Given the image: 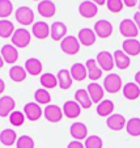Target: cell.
Returning a JSON list of instances; mask_svg holds the SVG:
<instances>
[{"label":"cell","mask_w":140,"mask_h":148,"mask_svg":"<svg viewBox=\"0 0 140 148\" xmlns=\"http://www.w3.org/2000/svg\"><path fill=\"white\" fill-rule=\"evenodd\" d=\"M31 42V34L29 30L24 28L16 29L12 36V45L16 46L17 49H25L30 45Z\"/></svg>","instance_id":"cell-1"},{"label":"cell","mask_w":140,"mask_h":148,"mask_svg":"<svg viewBox=\"0 0 140 148\" xmlns=\"http://www.w3.org/2000/svg\"><path fill=\"white\" fill-rule=\"evenodd\" d=\"M123 88V83H122V79L119 75L117 73H109L106 77L104 79V89L107 93H118L119 90Z\"/></svg>","instance_id":"cell-2"},{"label":"cell","mask_w":140,"mask_h":148,"mask_svg":"<svg viewBox=\"0 0 140 148\" xmlns=\"http://www.w3.org/2000/svg\"><path fill=\"white\" fill-rule=\"evenodd\" d=\"M80 46H81L80 41L73 36H67L60 41V49L67 55H76L80 51Z\"/></svg>","instance_id":"cell-3"},{"label":"cell","mask_w":140,"mask_h":148,"mask_svg":"<svg viewBox=\"0 0 140 148\" xmlns=\"http://www.w3.org/2000/svg\"><path fill=\"white\" fill-rule=\"evenodd\" d=\"M14 17H16V21L18 24L24 26H28L34 24V12L31 11V8L29 7H18L14 12Z\"/></svg>","instance_id":"cell-4"},{"label":"cell","mask_w":140,"mask_h":148,"mask_svg":"<svg viewBox=\"0 0 140 148\" xmlns=\"http://www.w3.org/2000/svg\"><path fill=\"white\" fill-rule=\"evenodd\" d=\"M119 32H121V34L124 38L128 39V38H136L140 30L136 26L134 20L124 18L123 21H121V24H119Z\"/></svg>","instance_id":"cell-5"},{"label":"cell","mask_w":140,"mask_h":148,"mask_svg":"<svg viewBox=\"0 0 140 148\" xmlns=\"http://www.w3.org/2000/svg\"><path fill=\"white\" fill-rule=\"evenodd\" d=\"M63 115H64L63 114V109L59 108L58 105H50V103H48L47 106L45 108V110H43V117L51 123L60 122Z\"/></svg>","instance_id":"cell-6"},{"label":"cell","mask_w":140,"mask_h":148,"mask_svg":"<svg viewBox=\"0 0 140 148\" xmlns=\"http://www.w3.org/2000/svg\"><path fill=\"white\" fill-rule=\"evenodd\" d=\"M96 60H97L98 66L101 67L102 71H111L113 68H114L115 63H114V55H113L111 53H109V51H101V53H98L97 58H96Z\"/></svg>","instance_id":"cell-7"},{"label":"cell","mask_w":140,"mask_h":148,"mask_svg":"<svg viewBox=\"0 0 140 148\" xmlns=\"http://www.w3.org/2000/svg\"><path fill=\"white\" fill-rule=\"evenodd\" d=\"M24 114L30 122H36L43 115V110L41 109L39 103L37 102H28L24 106Z\"/></svg>","instance_id":"cell-8"},{"label":"cell","mask_w":140,"mask_h":148,"mask_svg":"<svg viewBox=\"0 0 140 148\" xmlns=\"http://www.w3.org/2000/svg\"><path fill=\"white\" fill-rule=\"evenodd\" d=\"M94 33L100 38H109L113 34V25L107 20H98L94 24Z\"/></svg>","instance_id":"cell-9"},{"label":"cell","mask_w":140,"mask_h":148,"mask_svg":"<svg viewBox=\"0 0 140 148\" xmlns=\"http://www.w3.org/2000/svg\"><path fill=\"white\" fill-rule=\"evenodd\" d=\"M79 13L84 18H93L98 13V5L90 0H85L79 5Z\"/></svg>","instance_id":"cell-10"},{"label":"cell","mask_w":140,"mask_h":148,"mask_svg":"<svg viewBox=\"0 0 140 148\" xmlns=\"http://www.w3.org/2000/svg\"><path fill=\"white\" fill-rule=\"evenodd\" d=\"M62 109H63V114H64L67 118H70V119L77 118L79 115H80V113H81V106H80L75 100L66 101Z\"/></svg>","instance_id":"cell-11"},{"label":"cell","mask_w":140,"mask_h":148,"mask_svg":"<svg viewBox=\"0 0 140 148\" xmlns=\"http://www.w3.org/2000/svg\"><path fill=\"white\" fill-rule=\"evenodd\" d=\"M37 11H38V13L42 17L50 18V17H53L56 13V5L51 0H42L37 5Z\"/></svg>","instance_id":"cell-12"},{"label":"cell","mask_w":140,"mask_h":148,"mask_svg":"<svg viewBox=\"0 0 140 148\" xmlns=\"http://www.w3.org/2000/svg\"><path fill=\"white\" fill-rule=\"evenodd\" d=\"M87 90H88V93H89L90 100H92L93 103H97V105H98V103L104 100L105 89H104V87H102V85L97 84L96 81H92V83L88 85Z\"/></svg>","instance_id":"cell-13"},{"label":"cell","mask_w":140,"mask_h":148,"mask_svg":"<svg viewBox=\"0 0 140 148\" xmlns=\"http://www.w3.org/2000/svg\"><path fill=\"white\" fill-rule=\"evenodd\" d=\"M0 54H1V56H3L4 62L5 63H8V64H13L17 62V59H18V51H17V47L13 45H4L3 47H1V51H0Z\"/></svg>","instance_id":"cell-14"},{"label":"cell","mask_w":140,"mask_h":148,"mask_svg":"<svg viewBox=\"0 0 140 148\" xmlns=\"http://www.w3.org/2000/svg\"><path fill=\"white\" fill-rule=\"evenodd\" d=\"M31 34L37 39H46L50 36V26L45 21H37L31 26Z\"/></svg>","instance_id":"cell-15"},{"label":"cell","mask_w":140,"mask_h":148,"mask_svg":"<svg viewBox=\"0 0 140 148\" xmlns=\"http://www.w3.org/2000/svg\"><path fill=\"white\" fill-rule=\"evenodd\" d=\"M50 36L54 41H62L67 37V25L62 21H55L50 26Z\"/></svg>","instance_id":"cell-16"},{"label":"cell","mask_w":140,"mask_h":148,"mask_svg":"<svg viewBox=\"0 0 140 148\" xmlns=\"http://www.w3.org/2000/svg\"><path fill=\"white\" fill-rule=\"evenodd\" d=\"M126 118L123 117L122 114H111L110 117H107L106 119V125L110 130L113 131H121L126 127Z\"/></svg>","instance_id":"cell-17"},{"label":"cell","mask_w":140,"mask_h":148,"mask_svg":"<svg viewBox=\"0 0 140 148\" xmlns=\"http://www.w3.org/2000/svg\"><path fill=\"white\" fill-rule=\"evenodd\" d=\"M70 134L75 140H84L88 138V127L83 122H75L70 127Z\"/></svg>","instance_id":"cell-18"},{"label":"cell","mask_w":140,"mask_h":148,"mask_svg":"<svg viewBox=\"0 0 140 148\" xmlns=\"http://www.w3.org/2000/svg\"><path fill=\"white\" fill-rule=\"evenodd\" d=\"M14 106H16V102L11 96L0 97V117L4 118L11 115V113L14 112Z\"/></svg>","instance_id":"cell-19"},{"label":"cell","mask_w":140,"mask_h":148,"mask_svg":"<svg viewBox=\"0 0 140 148\" xmlns=\"http://www.w3.org/2000/svg\"><path fill=\"white\" fill-rule=\"evenodd\" d=\"M85 67H87V71H88V77L92 81H97L98 79H101L102 70H101V67L98 66L96 59H88V60L85 62Z\"/></svg>","instance_id":"cell-20"},{"label":"cell","mask_w":140,"mask_h":148,"mask_svg":"<svg viewBox=\"0 0 140 148\" xmlns=\"http://www.w3.org/2000/svg\"><path fill=\"white\" fill-rule=\"evenodd\" d=\"M96 33L93 29L90 28H83L79 32V36H77V39L80 41V43H81L83 46H92L94 45L96 42Z\"/></svg>","instance_id":"cell-21"},{"label":"cell","mask_w":140,"mask_h":148,"mask_svg":"<svg viewBox=\"0 0 140 148\" xmlns=\"http://www.w3.org/2000/svg\"><path fill=\"white\" fill-rule=\"evenodd\" d=\"M122 50L128 56H136L140 54V42L136 38L124 39V42L122 43Z\"/></svg>","instance_id":"cell-22"},{"label":"cell","mask_w":140,"mask_h":148,"mask_svg":"<svg viewBox=\"0 0 140 148\" xmlns=\"http://www.w3.org/2000/svg\"><path fill=\"white\" fill-rule=\"evenodd\" d=\"M56 77H58V85H59L60 89L67 90L72 87V80L73 79H72V76H71L70 70H66V68L59 70Z\"/></svg>","instance_id":"cell-23"},{"label":"cell","mask_w":140,"mask_h":148,"mask_svg":"<svg viewBox=\"0 0 140 148\" xmlns=\"http://www.w3.org/2000/svg\"><path fill=\"white\" fill-rule=\"evenodd\" d=\"M122 92H123L124 98H127V100H130V101L137 100V98L140 97V87L136 83L124 84L123 88H122Z\"/></svg>","instance_id":"cell-24"},{"label":"cell","mask_w":140,"mask_h":148,"mask_svg":"<svg viewBox=\"0 0 140 148\" xmlns=\"http://www.w3.org/2000/svg\"><path fill=\"white\" fill-rule=\"evenodd\" d=\"M42 63H41V60L37 58H29L26 59L25 62V70L26 72L29 73V75L31 76H37V75H41L42 73Z\"/></svg>","instance_id":"cell-25"},{"label":"cell","mask_w":140,"mask_h":148,"mask_svg":"<svg viewBox=\"0 0 140 148\" xmlns=\"http://www.w3.org/2000/svg\"><path fill=\"white\" fill-rule=\"evenodd\" d=\"M75 101L81 106V109H89L92 106V100L87 89H77L75 92Z\"/></svg>","instance_id":"cell-26"},{"label":"cell","mask_w":140,"mask_h":148,"mask_svg":"<svg viewBox=\"0 0 140 148\" xmlns=\"http://www.w3.org/2000/svg\"><path fill=\"white\" fill-rule=\"evenodd\" d=\"M70 72L75 81H83L88 77L87 67H85V64H83V63H75V64H72Z\"/></svg>","instance_id":"cell-27"},{"label":"cell","mask_w":140,"mask_h":148,"mask_svg":"<svg viewBox=\"0 0 140 148\" xmlns=\"http://www.w3.org/2000/svg\"><path fill=\"white\" fill-rule=\"evenodd\" d=\"M114 63L117 66V68L126 70V68L130 67L131 60H130V56L123 50H117V51H114Z\"/></svg>","instance_id":"cell-28"},{"label":"cell","mask_w":140,"mask_h":148,"mask_svg":"<svg viewBox=\"0 0 140 148\" xmlns=\"http://www.w3.org/2000/svg\"><path fill=\"white\" fill-rule=\"evenodd\" d=\"M17 139H18V138H17L16 131L12 129H4L3 131L0 132V143L3 145L11 147V145L16 144Z\"/></svg>","instance_id":"cell-29"},{"label":"cell","mask_w":140,"mask_h":148,"mask_svg":"<svg viewBox=\"0 0 140 148\" xmlns=\"http://www.w3.org/2000/svg\"><path fill=\"white\" fill-rule=\"evenodd\" d=\"M96 112L100 117H110L114 112V102L111 100H102L97 105Z\"/></svg>","instance_id":"cell-30"},{"label":"cell","mask_w":140,"mask_h":148,"mask_svg":"<svg viewBox=\"0 0 140 148\" xmlns=\"http://www.w3.org/2000/svg\"><path fill=\"white\" fill-rule=\"evenodd\" d=\"M26 76H28V72H26L25 67H21V66H12L11 70H9V77H11L12 81H14V83H21V81H24L26 79Z\"/></svg>","instance_id":"cell-31"},{"label":"cell","mask_w":140,"mask_h":148,"mask_svg":"<svg viewBox=\"0 0 140 148\" xmlns=\"http://www.w3.org/2000/svg\"><path fill=\"white\" fill-rule=\"evenodd\" d=\"M14 25L12 21L9 20L4 18V20H0V38H9L13 36L14 33Z\"/></svg>","instance_id":"cell-32"},{"label":"cell","mask_w":140,"mask_h":148,"mask_svg":"<svg viewBox=\"0 0 140 148\" xmlns=\"http://www.w3.org/2000/svg\"><path fill=\"white\" fill-rule=\"evenodd\" d=\"M39 81H41V85H42L45 89H54V88L58 85V77L50 72L42 73Z\"/></svg>","instance_id":"cell-33"},{"label":"cell","mask_w":140,"mask_h":148,"mask_svg":"<svg viewBox=\"0 0 140 148\" xmlns=\"http://www.w3.org/2000/svg\"><path fill=\"white\" fill-rule=\"evenodd\" d=\"M34 100H36V102L39 103V105H48V103L51 102V95L48 93L47 89L39 88V89H37L36 93H34Z\"/></svg>","instance_id":"cell-34"},{"label":"cell","mask_w":140,"mask_h":148,"mask_svg":"<svg viewBox=\"0 0 140 148\" xmlns=\"http://www.w3.org/2000/svg\"><path fill=\"white\" fill-rule=\"evenodd\" d=\"M127 134L131 136H140V118H131L126 123Z\"/></svg>","instance_id":"cell-35"},{"label":"cell","mask_w":140,"mask_h":148,"mask_svg":"<svg viewBox=\"0 0 140 148\" xmlns=\"http://www.w3.org/2000/svg\"><path fill=\"white\" fill-rule=\"evenodd\" d=\"M13 12V4L11 0H0V18H7Z\"/></svg>","instance_id":"cell-36"},{"label":"cell","mask_w":140,"mask_h":148,"mask_svg":"<svg viewBox=\"0 0 140 148\" xmlns=\"http://www.w3.org/2000/svg\"><path fill=\"white\" fill-rule=\"evenodd\" d=\"M9 122H11L12 126H16V127L23 126L24 122H25V114H24V112H18V110L12 112L11 115H9Z\"/></svg>","instance_id":"cell-37"},{"label":"cell","mask_w":140,"mask_h":148,"mask_svg":"<svg viewBox=\"0 0 140 148\" xmlns=\"http://www.w3.org/2000/svg\"><path fill=\"white\" fill-rule=\"evenodd\" d=\"M85 148H102L104 142L98 135H90L85 139Z\"/></svg>","instance_id":"cell-38"},{"label":"cell","mask_w":140,"mask_h":148,"mask_svg":"<svg viewBox=\"0 0 140 148\" xmlns=\"http://www.w3.org/2000/svg\"><path fill=\"white\" fill-rule=\"evenodd\" d=\"M34 140L29 135H21L16 142V148H34Z\"/></svg>","instance_id":"cell-39"},{"label":"cell","mask_w":140,"mask_h":148,"mask_svg":"<svg viewBox=\"0 0 140 148\" xmlns=\"http://www.w3.org/2000/svg\"><path fill=\"white\" fill-rule=\"evenodd\" d=\"M106 7L113 13H119L123 9V0H106Z\"/></svg>","instance_id":"cell-40"},{"label":"cell","mask_w":140,"mask_h":148,"mask_svg":"<svg viewBox=\"0 0 140 148\" xmlns=\"http://www.w3.org/2000/svg\"><path fill=\"white\" fill-rule=\"evenodd\" d=\"M67 148H85V145L80 140H72V142L68 143Z\"/></svg>","instance_id":"cell-41"},{"label":"cell","mask_w":140,"mask_h":148,"mask_svg":"<svg viewBox=\"0 0 140 148\" xmlns=\"http://www.w3.org/2000/svg\"><path fill=\"white\" fill-rule=\"evenodd\" d=\"M123 4L128 8H134L135 5H137V0H123Z\"/></svg>","instance_id":"cell-42"},{"label":"cell","mask_w":140,"mask_h":148,"mask_svg":"<svg viewBox=\"0 0 140 148\" xmlns=\"http://www.w3.org/2000/svg\"><path fill=\"white\" fill-rule=\"evenodd\" d=\"M134 21H135L136 26L139 28V30H140V11L135 12V14H134Z\"/></svg>","instance_id":"cell-43"},{"label":"cell","mask_w":140,"mask_h":148,"mask_svg":"<svg viewBox=\"0 0 140 148\" xmlns=\"http://www.w3.org/2000/svg\"><path fill=\"white\" fill-rule=\"evenodd\" d=\"M5 90V83H4L3 79H0V95Z\"/></svg>","instance_id":"cell-44"},{"label":"cell","mask_w":140,"mask_h":148,"mask_svg":"<svg viewBox=\"0 0 140 148\" xmlns=\"http://www.w3.org/2000/svg\"><path fill=\"white\" fill-rule=\"evenodd\" d=\"M135 83L140 87V71H137V72L135 73Z\"/></svg>","instance_id":"cell-45"},{"label":"cell","mask_w":140,"mask_h":148,"mask_svg":"<svg viewBox=\"0 0 140 148\" xmlns=\"http://www.w3.org/2000/svg\"><path fill=\"white\" fill-rule=\"evenodd\" d=\"M90 1H93V3L97 4V5H104V4H106V0H90Z\"/></svg>","instance_id":"cell-46"},{"label":"cell","mask_w":140,"mask_h":148,"mask_svg":"<svg viewBox=\"0 0 140 148\" xmlns=\"http://www.w3.org/2000/svg\"><path fill=\"white\" fill-rule=\"evenodd\" d=\"M4 59H3V56H1V54H0V68H3V66H4Z\"/></svg>","instance_id":"cell-47"},{"label":"cell","mask_w":140,"mask_h":148,"mask_svg":"<svg viewBox=\"0 0 140 148\" xmlns=\"http://www.w3.org/2000/svg\"><path fill=\"white\" fill-rule=\"evenodd\" d=\"M137 8H139V11H140V0H137Z\"/></svg>","instance_id":"cell-48"},{"label":"cell","mask_w":140,"mask_h":148,"mask_svg":"<svg viewBox=\"0 0 140 148\" xmlns=\"http://www.w3.org/2000/svg\"><path fill=\"white\" fill-rule=\"evenodd\" d=\"M33 1H42V0H33Z\"/></svg>","instance_id":"cell-49"}]
</instances>
